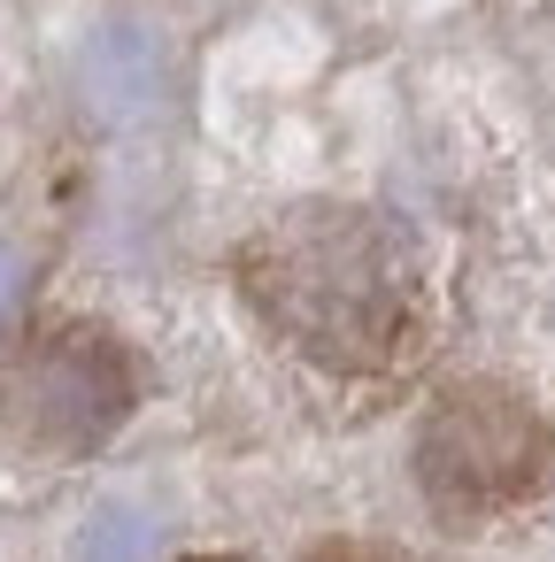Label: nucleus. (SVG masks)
<instances>
[{"instance_id": "nucleus-1", "label": "nucleus", "mask_w": 555, "mask_h": 562, "mask_svg": "<svg viewBox=\"0 0 555 562\" xmlns=\"http://www.w3.org/2000/svg\"><path fill=\"white\" fill-rule=\"evenodd\" d=\"M240 293L278 347L332 378H378L409 355L417 331V278L401 239L347 201L278 209L240 247Z\"/></svg>"}, {"instance_id": "nucleus-2", "label": "nucleus", "mask_w": 555, "mask_h": 562, "mask_svg": "<svg viewBox=\"0 0 555 562\" xmlns=\"http://www.w3.org/2000/svg\"><path fill=\"white\" fill-rule=\"evenodd\" d=\"M417 493L447 531H493L524 516L555 477V431L547 416L509 385H447L417 416L409 447Z\"/></svg>"}, {"instance_id": "nucleus-3", "label": "nucleus", "mask_w": 555, "mask_h": 562, "mask_svg": "<svg viewBox=\"0 0 555 562\" xmlns=\"http://www.w3.org/2000/svg\"><path fill=\"white\" fill-rule=\"evenodd\" d=\"M140 393H147L140 355L109 324H86V316L40 324L24 339V355L9 362V424L40 454H93V447H109L132 424Z\"/></svg>"}, {"instance_id": "nucleus-4", "label": "nucleus", "mask_w": 555, "mask_h": 562, "mask_svg": "<svg viewBox=\"0 0 555 562\" xmlns=\"http://www.w3.org/2000/svg\"><path fill=\"white\" fill-rule=\"evenodd\" d=\"M78 562H155V516L147 508H101L93 524H86V547H78Z\"/></svg>"}, {"instance_id": "nucleus-5", "label": "nucleus", "mask_w": 555, "mask_h": 562, "mask_svg": "<svg viewBox=\"0 0 555 562\" xmlns=\"http://www.w3.org/2000/svg\"><path fill=\"white\" fill-rule=\"evenodd\" d=\"M24 293H32V255H24L9 232H0V331L24 316Z\"/></svg>"}, {"instance_id": "nucleus-6", "label": "nucleus", "mask_w": 555, "mask_h": 562, "mask_svg": "<svg viewBox=\"0 0 555 562\" xmlns=\"http://www.w3.org/2000/svg\"><path fill=\"white\" fill-rule=\"evenodd\" d=\"M301 562H401V554H386V547H370V539H324V547H309Z\"/></svg>"}, {"instance_id": "nucleus-7", "label": "nucleus", "mask_w": 555, "mask_h": 562, "mask_svg": "<svg viewBox=\"0 0 555 562\" xmlns=\"http://www.w3.org/2000/svg\"><path fill=\"white\" fill-rule=\"evenodd\" d=\"M186 562H232V554H186Z\"/></svg>"}]
</instances>
